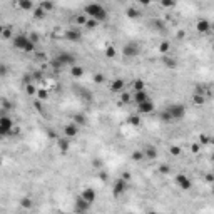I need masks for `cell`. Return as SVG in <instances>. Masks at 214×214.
Wrapping results in <instances>:
<instances>
[{
	"label": "cell",
	"instance_id": "3",
	"mask_svg": "<svg viewBox=\"0 0 214 214\" xmlns=\"http://www.w3.org/2000/svg\"><path fill=\"white\" fill-rule=\"evenodd\" d=\"M12 44L15 49H19L22 52H34L35 50V44L29 39V35H15L12 37Z\"/></svg>",
	"mask_w": 214,
	"mask_h": 214
},
{
	"label": "cell",
	"instance_id": "22",
	"mask_svg": "<svg viewBox=\"0 0 214 214\" xmlns=\"http://www.w3.org/2000/svg\"><path fill=\"white\" fill-rule=\"evenodd\" d=\"M159 119H160V120H162V122H166V124H167V122H172V119H171V115H169V114H167V110H166V109H164V110H162V112H160V114H159Z\"/></svg>",
	"mask_w": 214,
	"mask_h": 214
},
{
	"label": "cell",
	"instance_id": "15",
	"mask_svg": "<svg viewBox=\"0 0 214 214\" xmlns=\"http://www.w3.org/2000/svg\"><path fill=\"white\" fill-rule=\"evenodd\" d=\"M65 39L70 40V42H79V40L82 39V34H80V30H77V29H69L65 32Z\"/></svg>",
	"mask_w": 214,
	"mask_h": 214
},
{
	"label": "cell",
	"instance_id": "24",
	"mask_svg": "<svg viewBox=\"0 0 214 214\" xmlns=\"http://www.w3.org/2000/svg\"><path fill=\"white\" fill-rule=\"evenodd\" d=\"M39 7L42 8L44 12H49V10H52V8L55 7V5H54L52 2H40V5H39Z\"/></svg>",
	"mask_w": 214,
	"mask_h": 214
},
{
	"label": "cell",
	"instance_id": "30",
	"mask_svg": "<svg viewBox=\"0 0 214 214\" xmlns=\"http://www.w3.org/2000/svg\"><path fill=\"white\" fill-rule=\"evenodd\" d=\"M164 64H166L169 69H174V67H176V60L174 59H164Z\"/></svg>",
	"mask_w": 214,
	"mask_h": 214
},
{
	"label": "cell",
	"instance_id": "16",
	"mask_svg": "<svg viewBox=\"0 0 214 214\" xmlns=\"http://www.w3.org/2000/svg\"><path fill=\"white\" fill-rule=\"evenodd\" d=\"M124 89V80L122 79H114L112 84H110V91L112 92H122Z\"/></svg>",
	"mask_w": 214,
	"mask_h": 214
},
{
	"label": "cell",
	"instance_id": "13",
	"mask_svg": "<svg viewBox=\"0 0 214 214\" xmlns=\"http://www.w3.org/2000/svg\"><path fill=\"white\" fill-rule=\"evenodd\" d=\"M137 110H139L141 114H149V112H152V110H154V102L149 99V100L142 102V104H137Z\"/></svg>",
	"mask_w": 214,
	"mask_h": 214
},
{
	"label": "cell",
	"instance_id": "12",
	"mask_svg": "<svg viewBox=\"0 0 214 214\" xmlns=\"http://www.w3.org/2000/svg\"><path fill=\"white\" fill-rule=\"evenodd\" d=\"M79 134V127H77V124H67V126L64 127V137H67V139H69V137H75Z\"/></svg>",
	"mask_w": 214,
	"mask_h": 214
},
{
	"label": "cell",
	"instance_id": "26",
	"mask_svg": "<svg viewBox=\"0 0 214 214\" xmlns=\"http://www.w3.org/2000/svg\"><path fill=\"white\" fill-rule=\"evenodd\" d=\"M105 55L109 57V59L115 57V49H114V47H107V49H105Z\"/></svg>",
	"mask_w": 214,
	"mask_h": 214
},
{
	"label": "cell",
	"instance_id": "39",
	"mask_svg": "<svg viewBox=\"0 0 214 214\" xmlns=\"http://www.w3.org/2000/svg\"><path fill=\"white\" fill-rule=\"evenodd\" d=\"M94 80H95V82H97V84H102V82H104V75H100V74H97V75H95V77H94Z\"/></svg>",
	"mask_w": 214,
	"mask_h": 214
},
{
	"label": "cell",
	"instance_id": "7",
	"mask_svg": "<svg viewBox=\"0 0 214 214\" xmlns=\"http://www.w3.org/2000/svg\"><path fill=\"white\" fill-rule=\"evenodd\" d=\"M139 54V45L136 42H127L122 47V55L124 57H136Z\"/></svg>",
	"mask_w": 214,
	"mask_h": 214
},
{
	"label": "cell",
	"instance_id": "43",
	"mask_svg": "<svg viewBox=\"0 0 214 214\" xmlns=\"http://www.w3.org/2000/svg\"><path fill=\"white\" fill-rule=\"evenodd\" d=\"M162 5H164V7H172L174 2H162Z\"/></svg>",
	"mask_w": 214,
	"mask_h": 214
},
{
	"label": "cell",
	"instance_id": "20",
	"mask_svg": "<svg viewBox=\"0 0 214 214\" xmlns=\"http://www.w3.org/2000/svg\"><path fill=\"white\" fill-rule=\"evenodd\" d=\"M19 7L24 8V10H30V8L34 7V3L30 2V0H20V2H19Z\"/></svg>",
	"mask_w": 214,
	"mask_h": 214
},
{
	"label": "cell",
	"instance_id": "19",
	"mask_svg": "<svg viewBox=\"0 0 214 214\" xmlns=\"http://www.w3.org/2000/svg\"><path fill=\"white\" fill-rule=\"evenodd\" d=\"M198 30L199 32H209L211 30V24L207 20H199L198 22Z\"/></svg>",
	"mask_w": 214,
	"mask_h": 214
},
{
	"label": "cell",
	"instance_id": "8",
	"mask_svg": "<svg viewBox=\"0 0 214 214\" xmlns=\"http://www.w3.org/2000/svg\"><path fill=\"white\" fill-rule=\"evenodd\" d=\"M80 198L92 206L94 201H95V198H97V194H95V191H94V187H86V189L80 193Z\"/></svg>",
	"mask_w": 214,
	"mask_h": 214
},
{
	"label": "cell",
	"instance_id": "1",
	"mask_svg": "<svg viewBox=\"0 0 214 214\" xmlns=\"http://www.w3.org/2000/svg\"><path fill=\"white\" fill-rule=\"evenodd\" d=\"M84 13L95 22H104V20H107V17H109L107 10L100 3H87L86 8H84Z\"/></svg>",
	"mask_w": 214,
	"mask_h": 214
},
{
	"label": "cell",
	"instance_id": "37",
	"mask_svg": "<svg viewBox=\"0 0 214 214\" xmlns=\"http://www.w3.org/2000/svg\"><path fill=\"white\" fill-rule=\"evenodd\" d=\"M2 35H3V37H5V39H10V37H12V32H10V29H8V27H7V29H3Z\"/></svg>",
	"mask_w": 214,
	"mask_h": 214
},
{
	"label": "cell",
	"instance_id": "44",
	"mask_svg": "<svg viewBox=\"0 0 214 214\" xmlns=\"http://www.w3.org/2000/svg\"><path fill=\"white\" fill-rule=\"evenodd\" d=\"M198 151H199V146L194 144V146H193V152H198Z\"/></svg>",
	"mask_w": 214,
	"mask_h": 214
},
{
	"label": "cell",
	"instance_id": "45",
	"mask_svg": "<svg viewBox=\"0 0 214 214\" xmlns=\"http://www.w3.org/2000/svg\"><path fill=\"white\" fill-rule=\"evenodd\" d=\"M27 91H29L30 94H32V92H34V87H32V86H27Z\"/></svg>",
	"mask_w": 214,
	"mask_h": 214
},
{
	"label": "cell",
	"instance_id": "10",
	"mask_svg": "<svg viewBox=\"0 0 214 214\" xmlns=\"http://www.w3.org/2000/svg\"><path fill=\"white\" fill-rule=\"evenodd\" d=\"M141 152L144 156V159H147V160H154L157 157V149H156L154 146H144Z\"/></svg>",
	"mask_w": 214,
	"mask_h": 214
},
{
	"label": "cell",
	"instance_id": "5",
	"mask_svg": "<svg viewBox=\"0 0 214 214\" xmlns=\"http://www.w3.org/2000/svg\"><path fill=\"white\" fill-rule=\"evenodd\" d=\"M12 129H13V120L10 117H7V115H2L0 117V136L2 137L10 136Z\"/></svg>",
	"mask_w": 214,
	"mask_h": 214
},
{
	"label": "cell",
	"instance_id": "36",
	"mask_svg": "<svg viewBox=\"0 0 214 214\" xmlns=\"http://www.w3.org/2000/svg\"><path fill=\"white\" fill-rule=\"evenodd\" d=\"M171 154H172V156H179V154H181V149H179L177 146H174V147H171Z\"/></svg>",
	"mask_w": 214,
	"mask_h": 214
},
{
	"label": "cell",
	"instance_id": "46",
	"mask_svg": "<svg viewBox=\"0 0 214 214\" xmlns=\"http://www.w3.org/2000/svg\"><path fill=\"white\" fill-rule=\"evenodd\" d=\"M2 32H3V27H2V25H0V35H2Z\"/></svg>",
	"mask_w": 214,
	"mask_h": 214
},
{
	"label": "cell",
	"instance_id": "9",
	"mask_svg": "<svg viewBox=\"0 0 214 214\" xmlns=\"http://www.w3.org/2000/svg\"><path fill=\"white\" fill-rule=\"evenodd\" d=\"M127 191V182L122 179V177H119L117 181L114 182V196L115 198H119L120 194H124Z\"/></svg>",
	"mask_w": 214,
	"mask_h": 214
},
{
	"label": "cell",
	"instance_id": "28",
	"mask_svg": "<svg viewBox=\"0 0 214 214\" xmlns=\"http://www.w3.org/2000/svg\"><path fill=\"white\" fill-rule=\"evenodd\" d=\"M129 122H131L132 126H139V124H141V119L137 117V115H131V117H129Z\"/></svg>",
	"mask_w": 214,
	"mask_h": 214
},
{
	"label": "cell",
	"instance_id": "27",
	"mask_svg": "<svg viewBox=\"0 0 214 214\" xmlns=\"http://www.w3.org/2000/svg\"><path fill=\"white\" fill-rule=\"evenodd\" d=\"M97 24H99V22H95V20H92V19H87V22H86V27H87V29H95V27H97Z\"/></svg>",
	"mask_w": 214,
	"mask_h": 214
},
{
	"label": "cell",
	"instance_id": "35",
	"mask_svg": "<svg viewBox=\"0 0 214 214\" xmlns=\"http://www.w3.org/2000/svg\"><path fill=\"white\" fill-rule=\"evenodd\" d=\"M75 124H86V117L84 115H75Z\"/></svg>",
	"mask_w": 214,
	"mask_h": 214
},
{
	"label": "cell",
	"instance_id": "6",
	"mask_svg": "<svg viewBox=\"0 0 214 214\" xmlns=\"http://www.w3.org/2000/svg\"><path fill=\"white\" fill-rule=\"evenodd\" d=\"M174 182H176V186L179 187V189H182V191L191 189V186H193V182H191V179L186 176V174H176Z\"/></svg>",
	"mask_w": 214,
	"mask_h": 214
},
{
	"label": "cell",
	"instance_id": "29",
	"mask_svg": "<svg viewBox=\"0 0 214 214\" xmlns=\"http://www.w3.org/2000/svg\"><path fill=\"white\" fill-rule=\"evenodd\" d=\"M127 17H131V19H134V17H139V12H137L136 10V8H129V10H127Z\"/></svg>",
	"mask_w": 214,
	"mask_h": 214
},
{
	"label": "cell",
	"instance_id": "32",
	"mask_svg": "<svg viewBox=\"0 0 214 214\" xmlns=\"http://www.w3.org/2000/svg\"><path fill=\"white\" fill-rule=\"evenodd\" d=\"M159 50H160V54H166V52L169 50V44H167V42L160 44V45H159Z\"/></svg>",
	"mask_w": 214,
	"mask_h": 214
},
{
	"label": "cell",
	"instance_id": "40",
	"mask_svg": "<svg viewBox=\"0 0 214 214\" xmlns=\"http://www.w3.org/2000/svg\"><path fill=\"white\" fill-rule=\"evenodd\" d=\"M29 39L32 40L34 44H37V42H39V35H37V34H32V35H29Z\"/></svg>",
	"mask_w": 214,
	"mask_h": 214
},
{
	"label": "cell",
	"instance_id": "42",
	"mask_svg": "<svg viewBox=\"0 0 214 214\" xmlns=\"http://www.w3.org/2000/svg\"><path fill=\"white\" fill-rule=\"evenodd\" d=\"M129 99H131V97H129V94H126V92H122V100H124V102H127Z\"/></svg>",
	"mask_w": 214,
	"mask_h": 214
},
{
	"label": "cell",
	"instance_id": "38",
	"mask_svg": "<svg viewBox=\"0 0 214 214\" xmlns=\"http://www.w3.org/2000/svg\"><path fill=\"white\" fill-rule=\"evenodd\" d=\"M132 159H136V160H142V159H144V156H142V152H134V154H132Z\"/></svg>",
	"mask_w": 214,
	"mask_h": 214
},
{
	"label": "cell",
	"instance_id": "11",
	"mask_svg": "<svg viewBox=\"0 0 214 214\" xmlns=\"http://www.w3.org/2000/svg\"><path fill=\"white\" fill-rule=\"evenodd\" d=\"M89 209H91V204L86 202V201H84V199L79 196V198L75 199V211H77L79 214H86Z\"/></svg>",
	"mask_w": 214,
	"mask_h": 214
},
{
	"label": "cell",
	"instance_id": "4",
	"mask_svg": "<svg viewBox=\"0 0 214 214\" xmlns=\"http://www.w3.org/2000/svg\"><path fill=\"white\" fill-rule=\"evenodd\" d=\"M166 110H167V114L171 115L172 122L174 120H181L186 115V107L182 104H171V105L166 107Z\"/></svg>",
	"mask_w": 214,
	"mask_h": 214
},
{
	"label": "cell",
	"instance_id": "14",
	"mask_svg": "<svg viewBox=\"0 0 214 214\" xmlns=\"http://www.w3.org/2000/svg\"><path fill=\"white\" fill-rule=\"evenodd\" d=\"M132 99H134L136 104H142V102L149 100V94H147L146 89H144V91H137V92L132 94Z\"/></svg>",
	"mask_w": 214,
	"mask_h": 214
},
{
	"label": "cell",
	"instance_id": "21",
	"mask_svg": "<svg viewBox=\"0 0 214 214\" xmlns=\"http://www.w3.org/2000/svg\"><path fill=\"white\" fill-rule=\"evenodd\" d=\"M132 87H134V92L144 91V82H142L141 79H137V80H134V82H132Z\"/></svg>",
	"mask_w": 214,
	"mask_h": 214
},
{
	"label": "cell",
	"instance_id": "31",
	"mask_svg": "<svg viewBox=\"0 0 214 214\" xmlns=\"http://www.w3.org/2000/svg\"><path fill=\"white\" fill-rule=\"evenodd\" d=\"M7 72H8L7 65H5V64H0V77H5Z\"/></svg>",
	"mask_w": 214,
	"mask_h": 214
},
{
	"label": "cell",
	"instance_id": "2",
	"mask_svg": "<svg viewBox=\"0 0 214 214\" xmlns=\"http://www.w3.org/2000/svg\"><path fill=\"white\" fill-rule=\"evenodd\" d=\"M50 65L55 70H60L64 67H72V65H75V55H72L70 52H59L50 60Z\"/></svg>",
	"mask_w": 214,
	"mask_h": 214
},
{
	"label": "cell",
	"instance_id": "47",
	"mask_svg": "<svg viewBox=\"0 0 214 214\" xmlns=\"http://www.w3.org/2000/svg\"><path fill=\"white\" fill-rule=\"evenodd\" d=\"M149 214H157V212H154V211H152V212H149Z\"/></svg>",
	"mask_w": 214,
	"mask_h": 214
},
{
	"label": "cell",
	"instance_id": "25",
	"mask_svg": "<svg viewBox=\"0 0 214 214\" xmlns=\"http://www.w3.org/2000/svg\"><path fill=\"white\" fill-rule=\"evenodd\" d=\"M34 15H35V19H44V17H45V12L42 10V8H35V12H34Z\"/></svg>",
	"mask_w": 214,
	"mask_h": 214
},
{
	"label": "cell",
	"instance_id": "33",
	"mask_svg": "<svg viewBox=\"0 0 214 214\" xmlns=\"http://www.w3.org/2000/svg\"><path fill=\"white\" fill-rule=\"evenodd\" d=\"M194 102H196V104H202V102H204V97L201 95V94H194Z\"/></svg>",
	"mask_w": 214,
	"mask_h": 214
},
{
	"label": "cell",
	"instance_id": "23",
	"mask_svg": "<svg viewBox=\"0 0 214 214\" xmlns=\"http://www.w3.org/2000/svg\"><path fill=\"white\" fill-rule=\"evenodd\" d=\"M32 199H30V198H24V199H22L20 201V206L22 207H24V209H30V207H32Z\"/></svg>",
	"mask_w": 214,
	"mask_h": 214
},
{
	"label": "cell",
	"instance_id": "34",
	"mask_svg": "<svg viewBox=\"0 0 214 214\" xmlns=\"http://www.w3.org/2000/svg\"><path fill=\"white\" fill-rule=\"evenodd\" d=\"M86 22H87V17H86V15H79V17H77V24L86 25Z\"/></svg>",
	"mask_w": 214,
	"mask_h": 214
},
{
	"label": "cell",
	"instance_id": "17",
	"mask_svg": "<svg viewBox=\"0 0 214 214\" xmlns=\"http://www.w3.org/2000/svg\"><path fill=\"white\" fill-rule=\"evenodd\" d=\"M70 74H72V77L80 79L84 75V69L80 65H72V67H70Z\"/></svg>",
	"mask_w": 214,
	"mask_h": 214
},
{
	"label": "cell",
	"instance_id": "18",
	"mask_svg": "<svg viewBox=\"0 0 214 214\" xmlns=\"http://www.w3.org/2000/svg\"><path fill=\"white\" fill-rule=\"evenodd\" d=\"M57 146L60 147V151H62V152H67V151H69V147H70L69 139H67V137H60V139L57 141Z\"/></svg>",
	"mask_w": 214,
	"mask_h": 214
},
{
	"label": "cell",
	"instance_id": "41",
	"mask_svg": "<svg viewBox=\"0 0 214 214\" xmlns=\"http://www.w3.org/2000/svg\"><path fill=\"white\" fill-rule=\"evenodd\" d=\"M159 171L162 172V174H167V172H169V167H167V166H160V167H159Z\"/></svg>",
	"mask_w": 214,
	"mask_h": 214
}]
</instances>
